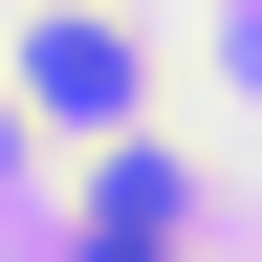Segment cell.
<instances>
[{
    "label": "cell",
    "instance_id": "obj_2",
    "mask_svg": "<svg viewBox=\"0 0 262 262\" xmlns=\"http://www.w3.org/2000/svg\"><path fill=\"white\" fill-rule=\"evenodd\" d=\"M66 262H196V175L175 153H110V175H88V241Z\"/></svg>",
    "mask_w": 262,
    "mask_h": 262
},
{
    "label": "cell",
    "instance_id": "obj_1",
    "mask_svg": "<svg viewBox=\"0 0 262 262\" xmlns=\"http://www.w3.org/2000/svg\"><path fill=\"white\" fill-rule=\"evenodd\" d=\"M22 110H66V131H131V22H110V0L22 22Z\"/></svg>",
    "mask_w": 262,
    "mask_h": 262
}]
</instances>
